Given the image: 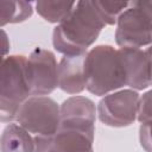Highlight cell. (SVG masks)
<instances>
[{
	"instance_id": "obj_16",
	"label": "cell",
	"mask_w": 152,
	"mask_h": 152,
	"mask_svg": "<svg viewBox=\"0 0 152 152\" xmlns=\"http://www.w3.org/2000/svg\"><path fill=\"white\" fill-rule=\"evenodd\" d=\"M137 120L139 122H145V121L152 120V89L144 93L139 97Z\"/></svg>"
},
{
	"instance_id": "obj_5",
	"label": "cell",
	"mask_w": 152,
	"mask_h": 152,
	"mask_svg": "<svg viewBox=\"0 0 152 152\" xmlns=\"http://www.w3.org/2000/svg\"><path fill=\"white\" fill-rule=\"evenodd\" d=\"M15 121L33 137L52 135L59 127L61 106L48 95H32L20 106Z\"/></svg>"
},
{
	"instance_id": "obj_7",
	"label": "cell",
	"mask_w": 152,
	"mask_h": 152,
	"mask_svg": "<svg viewBox=\"0 0 152 152\" xmlns=\"http://www.w3.org/2000/svg\"><path fill=\"white\" fill-rule=\"evenodd\" d=\"M25 70L31 95H50L58 87V64L50 50L33 49L26 57Z\"/></svg>"
},
{
	"instance_id": "obj_17",
	"label": "cell",
	"mask_w": 152,
	"mask_h": 152,
	"mask_svg": "<svg viewBox=\"0 0 152 152\" xmlns=\"http://www.w3.org/2000/svg\"><path fill=\"white\" fill-rule=\"evenodd\" d=\"M139 142L145 151L152 152V120L140 122Z\"/></svg>"
},
{
	"instance_id": "obj_13",
	"label": "cell",
	"mask_w": 152,
	"mask_h": 152,
	"mask_svg": "<svg viewBox=\"0 0 152 152\" xmlns=\"http://www.w3.org/2000/svg\"><path fill=\"white\" fill-rule=\"evenodd\" d=\"M34 0H0V25L18 24L33 14Z\"/></svg>"
},
{
	"instance_id": "obj_6",
	"label": "cell",
	"mask_w": 152,
	"mask_h": 152,
	"mask_svg": "<svg viewBox=\"0 0 152 152\" xmlns=\"http://www.w3.org/2000/svg\"><path fill=\"white\" fill-rule=\"evenodd\" d=\"M138 90L122 89L103 95L97 104L99 120L109 127H127L138 118Z\"/></svg>"
},
{
	"instance_id": "obj_9",
	"label": "cell",
	"mask_w": 152,
	"mask_h": 152,
	"mask_svg": "<svg viewBox=\"0 0 152 152\" xmlns=\"http://www.w3.org/2000/svg\"><path fill=\"white\" fill-rule=\"evenodd\" d=\"M126 86L144 90L152 84V45L147 48H119Z\"/></svg>"
},
{
	"instance_id": "obj_11",
	"label": "cell",
	"mask_w": 152,
	"mask_h": 152,
	"mask_svg": "<svg viewBox=\"0 0 152 152\" xmlns=\"http://www.w3.org/2000/svg\"><path fill=\"white\" fill-rule=\"evenodd\" d=\"M1 152H31L36 151L34 137L17 121L8 122L0 138Z\"/></svg>"
},
{
	"instance_id": "obj_19",
	"label": "cell",
	"mask_w": 152,
	"mask_h": 152,
	"mask_svg": "<svg viewBox=\"0 0 152 152\" xmlns=\"http://www.w3.org/2000/svg\"><path fill=\"white\" fill-rule=\"evenodd\" d=\"M10 46H11V44H10L8 37H7V33L4 30V27H1V58L6 57V55L10 51Z\"/></svg>"
},
{
	"instance_id": "obj_1",
	"label": "cell",
	"mask_w": 152,
	"mask_h": 152,
	"mask_svg": "<svg viewBox=\"0 0 152 152\" xmlns=\"http://www.w3.org/2000/svg\"><path fill=\"white\" fill-rule=\"evenodd\" d=\"M104 26L94 0H77L70 14L55 26L52 45L62 55L86 53Z\"/></svg>"
},
{
	"instance_id": "obj_3",
	"label": "cell",
	"mask_w": 152,
	"mask_h": 152,
	"mask_svg": "<svg viewBox=\"0 0 152 152\" xmlns=\"http://www.w3.org/2000/svg\"><path fill=\"white\" fill-rule=\"evenodd\" d=\"M26 57L12 55L1 58L0 74V121H15L17 113L31 95L26 78Z\"/></svg>"
},
{
	"instance_id": "obj_4",
	"label": "cell",
	"mask_w": 152,
	"mask_h": 152,
	"mask_svg": "<svg viewBox=\"0 0 152 152\" xmlns=\"http://www.w3.org/2000/svg\"><path fill=\"white\" fill-rule=\"evenodd\" d=\"M95 122L86 120H61L52 135H34L36 151H91Z\"/></svg>"
},
{
	"instance_id": "obj_14",
	"label": "cell",
	"mask_w": 152,
	"mask_h": 152,
	"mask_svg": "<svg viewBox=\"0 0 152 152\" xmlns=\"http://www.w3.org/2000/svg\"><path fill=\"white\" fill-rule=\"evenodd\" d=\"M76 0H34L37 13L48 23L58 24L74 10Z\"/></svg>"
},
{
	"instance_id": "obj_2",
	"label": "cell",
	"mask_w": 152,
	"mask_h": 152,
	"mask_svg": "<svg viewBox=\"0 0 152 152\" xmlns=\"http://www.w3.org/2000/svg\"><path fill=\"white\" fill-rule=\"evenodd\" d=\"M86 89L96 96H103L126 86L124 66L119 50L112 45H97L86 53Z\"/></svg>"
},
{
	"instance_id": "obj_8",
	"label": "cell",
	"mask_w": 152,
	"mask_h": 152,
	"mask_svg": "<svg viewBox=\"0 0 152 152\" xmlns=\"http://www.w3.org/2000/svg\"><path fill=\"white\" fill-rule=\"evenodd\" d=\"M115 42L119 48L152 45V19L137 7H128L116 20Z\"/></svg>"
},
{
	"instance_id": "obj_10",
	"label": "cell",
	"mask_w": 152,
	"mask_h": 152,
	"mask_svg": "<svg viewBox=\"0 0 152 152\" xmlns=\"http://www.w3.org/2000/svg\"><path fill=\"white\" fill-rule=\"evenodd\" d=\"M86 53L63 55L58 63V88L62 91L70 95H78L86 89Z\"/></svg>"
},
{
	"instance_id": "obj_12",
	"label": "cell",
	"mask_w": 152,
	"mask_h": 152,
	"mask_svg": "<svg viewBox=\"0 0 152 152\" xmlns=\"http://www.w3.org/2000/svg\"><path fill=\"white\" fill-rule=\"evenodd\" d=\"M97 108L95 103L84 96L74 95L68 97L61 104V119H75V120H96Z\"/></svg>"
},
{
	"instance_id": "obj_20",
	"label": "cell",
	"mask_w": 152,
	"mask_h": 152,
	"mask_svg": "<svg viewBox=\"0 0 152 152\" xmlns=\"http://www.w3.org/2000/svg\"><path fill=\"white\" fill-rule=\"evenodd\" d=\"M151 86H152V84H151Z\"/></svg>"
},
{
	"instance_id": "obj_15",
	"label": "cell",
	"mask_w": 152,
	"mask_h": 152,
	"mask_svg": "<svg viewBox=\"0 0 152 152\" xmlns=\"http://www.w3.org/2000/svg\"><path fill=\"white\" fill-rule=\"evenodd\" d=\"M106 25H114L119 15L131 7L133 0H94Z\"/></svg>"
},
{
	"instance_id": "obj_18",
	"label": "cell",
	"mask_w": 152,
	"mask_h": 152,
	"mask_svg": "<svg viewBox=\"0 0 152 152\" xmlns=\"http://www.w3.org/2000/svg\"><path fill=\"white\" fill-rule=\"evenodd\" d=\"M131 7H137L141 10L152 19V0H133Z\"/></svg>"
}]
</instances>
